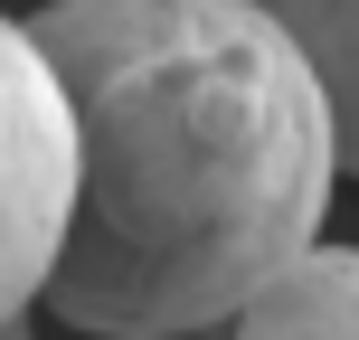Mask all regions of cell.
<instances>
[{
    "label": "cell",
    "mask_w": 359,
    "mask_h": 340,
    "mask_svg": "<svg viewBox=\"0 0 359 340\" xmlns=\"http://www.w3.org/2000/svg\"><path fill=\"white\" fill-rule=\"evenodd\" d=\"M19 29L76 123L38 312L76 340H198L331 217V114L255 0H48Z\"/></svg>",
    "instance_id": "1"
},
{
    "label": "cell",
    "mask_w": 359,
    "mask_h": 340,
    "mask_svg": "<svg viewBox=\"0 0 359 340\" xmlns=\"http://www.w3.org/2000/svg\"><path fill=\"white\" fill-rule=\"evenodd\" d=\"M67 189H76V123L57 95V67L0 10V340L29 322L38 284L57 265Z\"/></svg>",
    "instance_id": "2"
},
{
    "label": "cell",
    "mask_w": 359,
    "mask_h": 340,
    "mask_svg": "<svg viewBox=\"0 0 359 340\" xmlns=\"http://www.w3.org/2000/svg\"><path fill=\"white\" fill-rule=\"evenodd\" d=\"M236 340H359V246L312 236L236 303Z\"/></svg>",
    "instance_id": "3"
},
{
    "label": "cell",
    "mask_w": 359,
    "mask_h": 340,
    "mask_svg": "<svg viewBox=\"0 0 359 340\" xmlns=\"http://www.w3.org/2000/svg\"><path fill=\"white\" fill-rule=\"evenodd\" d=\"M255 10L312 67L322 114H331V161H341V179H359V0H255Z\"/></svg>",
    "instance_id": "4"
},
{
    "label": "cell",
    "mask_w": 359,
    "mask_h": 340,
    "mask_svg": "<svg viewBox=\"0 0 359 340\" xmlns=\"http://www.w3.org/2000/svg\"><path fill=\"white\" fill-rule=\"evenodd\" d=\"M198 340H236V331H198Z\"/></svg>",
    "instance_id": "5"
}]
</instances>
